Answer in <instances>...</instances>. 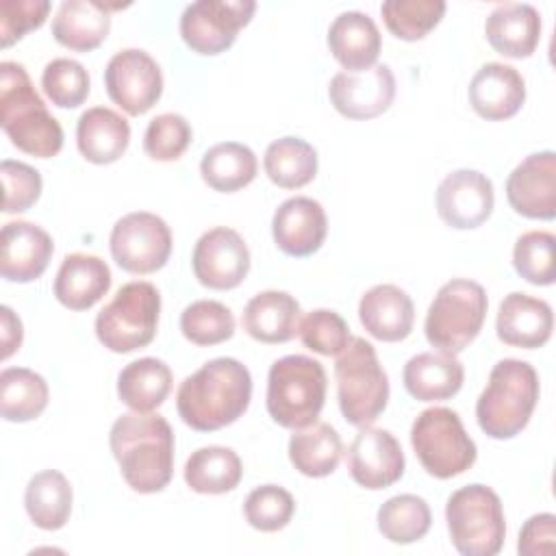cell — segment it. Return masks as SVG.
Segmentation results:
<instances>
[{
  "mask_svg": "<svg viewBox=\"0 0 556 556\" xmlns=\"http://www.w3.org/2000/svg\"><path fill=\"white\" fill-rule=\"evenodd\" d=\"M109 248L113 261L128 274H152L172 254V230L163 217L135 211L115 222Z\"/></svg>",
  "mask_w": 556,
  "mask_h": 556,
  "instance_id": "cell-11",
  "label": "cell"
},
{
  "mask_svg": "<svg viewBox=\"0 0 556 556\" xmlns=\"http://www.w3.org/2000/svg\"><path fill=\"white\" fill-rule=\"evenodd\" d=\"M506 198L515 213L528 219L556 217V154L552 150L526 156L506 180Z\"/></svg>",
  "mask_w": 556,
  "mask_h": 556,
  "instance_id": "cell-18",
  "label": "cell"
},
{
  "mask_svg": "<svg viewBox=\"0 0 556 556\" xmlns=\"http://www.w3.org/2000/svg\"><path fill=\"white\" fill-rule=\"evenodd\" d=\"M337 400L348 424L363 428L374 424L389 400V378L376 348L363 337H352L334 363Z\"/></svg>",
  "mask_w": 556,
  "mask_h": 556,
  "instance_id": "cell-6",
  "label": "cell"
},
{
  "mask_svg": "<svg viewBox=\"0 0 556 556\" xmlns=\"http://www.w3.org/2000/svg\"><path fill=\"white\" fill-rule=\"evenodd\" d=\"M252 376L243 363L219 356L187 376L176 391L180 419L200 432L235 424L250 406Z\"/></svg>",
  "mask_w": 556,
  "mask_h": 556,
  "instance_id": "cell-1",
  "label": "cell"
},
{
  "mask_svg": "<svg viewBox=\"0 0 556 556\" xmlns=\"http://www.w3.org/2000/svg\"><path fill=\"white\" fill-rule=\"evenodd\" d=\"M410 445L421 467L439 480L467 471L478 456L476 443L465 432L458 413L445 406L426 408L415 417Z\"/></svg>",
  "mask_w": 556,
  "mask_h": 556,
  "instance_id": "cell-10",
  "label": "cell"
},
{
  "mask_svg": "<svg viewBox=\"0 0 556 556\" xmlns=\"http://www.w3.org/2000/svg\"><path fill=\"white\" fill-rule=\"evenodd\" d=\"M111 289L109 265L93 254H67L54 278L56 300L72 311H87Z\"/></svg>",
  "mask_w": 556,
  "mask_h": 556,
  "instance_id": "cell-26",
  "label": "cell"
},
{
  "mask_svg": "<svg viewBox=\"0 0 556 556\" xmlns=\"http://www.w3.org/2000/svg\"><path fill=\"white\" fill-rule=\"evenodd\" d=\"M554 248L556 237L547 230H528L515 241L513 265L515 271L536 287L554 285L556 267H554Z\"/></svg>",
  "mask_w": 556,
  "mask_h": 556,
  "instance_id": "cell-41",
  "label": "cell"
},
{
  "mask_svg": "<svg viewBox=\"0 0 556 556\" xmlns=\"http://www.w3.org/2000/svg\"><path fill=\"white\" fill-rule=\"evenodd\" d=\"M539 391V374L530 363L519 358L497 361L476 402L480 430L500 441L517 437L532 417Z\"/></svg>",
  "mask_w": 556,
  "mask_h": 556,
  "instance_id": "cell-4",
  "label": "cell"
},
{
  "mask_svg": "<svg viewBox=\"0 0 556 556\" xmlns=\"http://www.w3.org/2000/svg\"><path fill=\"white\" fill-rule=\"evenodd\" d=\"M495 330L502 343L523 350L541 348L554 330V313L545 300L521 291L508 293L497 308Z\"/></svg>",
  "mask_w": 556,
  "mask_h": 556,
  "instance_id": "cell-22",
  "label": "cell"
},
{
  "mask_svg": "<svg viewBox=\"0 0 556 556\" xmlns=\"http://www.w3.org/2000/svg\"><path fill=\"white\" fill-rule=\"evenodd\" d=\"M243 476L241 458L224 445H204L185 463V482L202 495H219L237 489Z\"/></svg>",
  "mask_w": 556,
  "mask_h": 556,
  "instance_id": "cell-34",
  "label": "cell"
},
{
  "mask_svg": "<svg viewBox=\"0 0 556 556\" xmlns=\"http://www.w3.org/2000/svg\"><path fill=\"white\" fill-rule=\"evenodd\" d=\"M452 545L463 556H495L506 539V519L500 495L486 484H467L445 504Z\"/></svg>",
  "mask_w": 556,
  "mask_h": 556,
  "instance_id": "cell-7",
  "label": "cell"
},
{
  "mask_svg": "<svg viewBox=\"0 0 556 556\" xmlns=\"http://www.w3.org/2000/svg\"><path fill=\"white\" fill-rule=\"evenodd\" d=\"M109 98L128 115L148 113L163 93L159 63L141 48H124L111 56L104 70Z\"/></svg>",
  "mask_w": 556,
  "mask_h": 556,
  "instance_id": "cell-13",
  "label": "cell"
},
{
  "mask_svg": "<svg viewBox=\"0 0 556 556\" xmlns=\"http://www.w3.org/2000/svg\"><path fill=\"white\" fill-rule=\"evenodd\" d=\"M172 389V369L165 361L143 356L128 363L117 376V395L135 413H152Z\"/></svg>",
  "mask_w": 556,
  "mask_h": 556,
  "instance_id": "cell-31",
  "label": "cell"
},
{
  "mask_svg": "<svg viewBox=\"0 0 556 556\" xmlns=\"http://www.w3.org/2000/svg\"><path fill=\"white\" fill-rule=\"evenodd\" d=\"M556 549V517L552 513L532 515L519 532L517 552L521 556H552Z\"/></svg>",
  "mask_w": 556,
  "mask_h": 556,
  "instance_id": "cell-48",
  "label": "cell"
},
{
  "mask_svg": "<svg viewBox=\"0 0 556 556\" xmlns=\"http://www.w3.org/2000/svg\"><path fill=\"white\" fill-rule=\"evenodd\" d=\"M295 513L293 495L278 484H263L248 493L243 504L245 521L261 532L282 530Z\"/></svg>",
  "mask_w": 556,
  "mask_h": 556,
  "instance_id": "cell-43",
  "label": "cell"
},
{
  "mask_svg": "<svg viewBox=\"0 0 556 556\" xmlns=\"http://www.w3.org/2000/svg\"><path fill=\"white\" fill-rule=\"evenodd\" d=\"M54 252L52 237L37 224L9 222L0 235V274L11 282L37 280Z\"/></svg>",
  "mask_w": 556,
  "mask_h": 556,
  "instance_id": "cell-20",
  "label": "cell"
},
{
  "mask_svg": "<svg viewBox=\"0 0 556 556\" xmlns=\"http://www.w3.org/2000/svg\"><path fill=\"white\" fill-rule=\"evenodd\" d=\"M41 87L52 104L76 109L89 96V74L83 63L74 59H52L41 72Z\"/></svg>",
  "mask_w": 556,
  "mask_h": 556,
  "instance_id": "cell-42",
  "label": "cell"
},
{
  "mask_svg": "<svg viewBox=\"0 0 556 556\" xmlns=\"http://www.w3.org/2000/svg\"><path fill=\"white\" fill-rule=\"evenodd\" d=\"M380 30L376 22L361 11L339 13L328 28V48L348 72L374 67L380 54Z\"/></svg>",
  "mask_w": 556,
  "mask_h": 556,
  "instance_id": "cell-27",
  "label": "cell"
},
{
  "mask_svg": "<svg viewBox=\"0 0 556 556\" xmlns=\"http://www.w3.org/2000/svg\"><path fill=\"white\" fill-rule=\"evenodd\" d=\"M50 13L48 0H2L0 2V41L9 48L28 30L39 28Z\"/></svg>",
  "mask_w": 556,
  "mask_h": 556,
  "instance_id": "cell-47",
  "label": "cell"
},
{
  "mask_svg": "<svg viewBox=\"0 0 556 556\" xmlns=\"http://www.w3.org/2000/svg\"><path fill=\"white\" fill-rule=\"evenodd\" d=\"M191 267L200 285L228 291L243 282L250 271V250L243 237L226 226L206 230L193 248Z\"/></svg>",
  "mask_w": 556,
  "mask_h": 556,
  "instance_id": "cell-14",
  "label": "cell"
},
{
  "mask_svg": "<svg viewBox=\"0 0 556 556\" xmlns=\"http://www.w3.org/2000/svg\"><path fill=\"white\" fill-rule=\"evenodd\" d=\"M258 172V161L252 148L239 141H222L208 148L200 161L202 180L222 193H232L248 187Z\"/></svg>",
  "mask_w": 556,
  "mask_h": 556,
  "instance_id": "cell-35",
  "label": "cell"
},
{
  "mask_svg": "<svg viewBox=\"0 0 556 556\" xmlns=\"http://www.w3.org/2000/svg\"><path fill=\"white\" fill-rule=\"evenodd\" d=\"M254 0H198L180 15V37L198 54L215 56L228 50L237 33L252 20Z\"/></svg>",
  "mask_w": 556,
  "mask_h": 556,
  "instance_id": "cell-12",
  "label": "cell"
},
{
  "mask_svg": "<svg viewBox=\"0 0 556 556\" xmlns=\"http://www.w3.org/2000/svg\"><path fill=\"white\" fill-rule=\"evenodd\" d=\"M0 339H2V358L7 361L15 350H20L22 345V321L20 317L9 308V306H2L0 308Z\"/></svg>",
  "mask_w": 556,
  "mask_h": 556,
  "instance_id": "cell-49",
  "label": "cell"
},
{
  "mask_svg": "<svg viewBox=\"0 0 556 556\" xmlns=\"http://www.w3.org/2000/svg\"><path fill=\"white\" fill-rule=\"evenodd\" d=\"M180 330L195 345H217L232 337L235 317L217 300H198L180 313Z\"/></svg>",
  "mask_w": 556,
  "mask_h": 556,
  "instance_id": "cell-40",
  "label": "cell"
},
{
  "mask_svg": "<svg viewBox=\"0 0 556 556\" xmlns=\"http://www.w3.org/2000/svg\"><path fill=\"white\" fill-rule=\"evenodd\" d=\"M326 371L319 361L289 354L269 367L267 413L282 428H304L317 421L326 402Z\"/></svg>",
  "mask_w": 556,
  "mask_h": 556,
  "instance_id": "cell-5",
  "label": "cell"
},
{
  "mask_svg": "<svg viewBox=\"0 0 556 556\" xmlns=\"http://www.w3.org/2000/svg\"><path fill=\"white\" fill-rule=\"evenodd\" d=\"M159 313L161 295L152 282H126L96 317L98 341L115 354L141 350L156 334Z\"/></svg>",
  "mask_w": 556,
  "mask_h": 556,
  "instance_id": "cell-9",
  "label": "cell"
},
{
  "mask_svg": "<svg viewBox=\"0 0 556 556\" xmlns=\"http://www.w3.org/2000/svg\"><path fill=\"white\" fill-rule=\"evenodd\" d=\"M48 382L28 367H7L0 374V413L7 421L37 419L48 406Z\"/></svg>",
  "mask_w": 556,
  "mask_h": 556,
  "instance_id": "cell-36",
  "label": "cell"
},
{
  "mask_svg": "<svg viewBox=\"0 0 556 556\" xmlns=\"http://www.w3.org/2000/svg\"><path fill=\"white\" fill-rule=\"evenodd\" d=\"M191 135V126L180 113H161L146 128L143 150L154 161H176L189 148Z\"/></svg>",
  "mask_w": 556,
  "mask_h": 556,
  "instance_id": "cell-45",
  "label": "cell"
},
{
  "mask_svg": "<svg viewBox=\"0 0 556 556\" xmlns=\"http://www.w3.org/2000/svg\"><path fill=\"white\" fill-rule=\"evenodd\" d=\"M72 484L56 469L35 473L24 491V508L30 521L41 530H59L72 513Z\"/></svg>",
  "mask_w": 556,
  "mask_h": 556,
  "instance_id": "cell-33",
  "label": "cell"
},
{
  "mask_svg": "<svg viewBox=\"0 0 556 556\" xmlns=\"http://www.w3.org/2000/svg\"><path fill=\"white\" fill-rule=\"evenodd\" d=\"M2 187H4V213H22L28 211L41 195V174L22 163L4 159L0 165Z\"/></svg>",
  "mask_w": 556,
  "mask_h": 556,
  "instance_id": "cell-46",
  "label": "cell"
},
{
  "mask_svg": "<svg viewBox=\"0 0 556 556\" xmlns=\"http://www.w3.org/2000/svg\"><path fill=\"white\" fill-rule=\"evenodd\" d=\"M430 523L432 513L428 502L413 493L393 495L378 508V530L384 539L397 545H408L424 539Z\"/></svg>",
  "mask_w": 556,
  "mask_h": 556,
  "instance_id": "cell-38",
  "label": "cell"
},
{
  "mask_svg": "<svg viewBox=\"0 0 556 556\" xmlns=\"http://www.w3.org/2000/svg\"><path fill=\"white\" fill-rule=\"evenodd\" d=\"M495 204L493 182L478 169L450 172L437 187V213L456 230L484 224Z\"/></svg>",
  "mask_w": 556,
  "mask_h": 556,
  "instance_id": "cell-17",
  "label": "cell"
},
{
  "mask_svg": "<svg viewBox=\"0 0 556 556\" xmlns=\"http://www.w3.org/2000/svg\"><path fill=\"white\" fill-rule=\"evenodd\" d=\"M341 454L343 443L339 432L324 421L298 428L289 439V460L308 478L330 476L337 469Z\"/></svg>",
  "mask_w": 556,
  "mask_h": 556,
  "instance_id": "cell-32",
  "label": "cell"
},
{
  "mask_svg": "<svg viewBox=\"0 0 556 556\" xmlns=\"http://www.w3.org/2000/svg\"><path fill=\"white\" fill-rule=\"evenodd\" d=\"M300 304L287 291H261L245 304L243 330L261 343H285L300 326Z\"/></svg>",
  "mask_w": 556,
  "mask_h": 556,
  "instance_id": "cell-30",
  "label": "cell"
},
{
  "mask_svg": "<svg viewBox=\"0 0 556 556\" xmlns=\"http://www.w3.org/2000/svg\"><path fill=\"white\" fill-rule=\"evenodd\" d=\"M124 4L100 0H63L52 20L54 39L76 52L96 50L111 30V11Z\"/></svg>",
  "mask_w": 556,
  "mask_h": 556,
  "instance_id": "cell-25",
  "label": "cell"
},
{
  "mask_svg": "<svg viewBox=\"0 0 556 556\" xmlns=\"http://www.w3.org/2000/svg\"><path fill=\"white\" fill-rule=\"evenodd\" d=\"M404 452L397 439L384 428L363 426L348 447L352 480L369 491L387 489L404 476Z\"/></svg>",
  "mask_w": 556,
  "mask_h": 556,
  "instance_id": "cell-16",
  "label": "cell"
},
{
  "mask_svg": "<svg viewBox=\"0 0 556 556\" xmlns=\"http://www.w3.org/2000/svg\"><path fill=\"white\" fill-rule=\"evenodd\" d=\"M358 319L374 339L395 343L410 334L415 306L410 295L397 285H376L363 293L358 302Z\"/></svg>",
  "mask_w": 556,
  "mask_h": 556,
  "instance_id": "cell-23",
  "label": "cell"
},
{
  "mask_svg": "<svg viewBox=\"0 0 556 556\" xmlns=\"http://www.w3.org/2000/svg\"><path fill=\"white\" fill-rule=\"evenodd\" d=\"M471 109L489 122H500L517 115L526 100L523 76L506 63H484L471 78L469 89Z\"/></svg>",
  "mask_w": 556,
  "mask_h": 556,
  "instance_id": "cell-21",
  "label": "cell"
},
{
  "mask_svg": "<svg viewBox=\"0 0 556 556\" xmlns=\"http://www.w3.org/2000/svg\"><path fill=\"white\" fill-rule=\"evenodd\" d=\"M486 291L467 278L445 282L426 313V339L441 352H463L482 330L486 317Z\"/></svg>",
  "mask_w": 556,
  "mask_h": 556,
  "instance_id": "cell-8",
  "label": "cell"
},
{
  "mask_svg": "<svg viewBox=\"0 0 556 556\" xmlns=\"http://www.w3.org/2000/svg\"><path fill=\"white\" fill-rule=\"evenodd\" d=\"M391 35L404 41L424 39L443 17V0H387L380 7Z\"/></svg>",
  "mask_w": 556,
  "mask_h": 556,
  "instance_id": "cell-39",
  "label": "cell"
},
{
  "mask_svg": "<svg viewBox=\"0 0 556 556\" xmlns=\"http://www.w3.org/2000/svg\"><path fill=\"white\" fill-rule=\"evenodd\" d=\"M298 334L308 350L321 356H337L352 341L345 319L330 308H315L306 313L300 319Z\"/></svg>",
  "mask_w": 556,
  "mask_h": 556,
  "instance_id": "cell-44",
  "label": "cell"
},
{
  "mask_svg": "<svg viewBox=\"0 0 556 556\" xmlns=\"http://www.w3.org/2000/svg\"><path fill=\"white\" fill-rule=\"evenodd\" d=\"M265 174L282 189H300L317 174V150L300 137H282L265 150Z\"/></svg>",
  "mask_w": 556,
  "mask_h": 556,
  "instance_id": "cell-37",
  "label": "cell"
},
{
  "mask_svg": "<svg viewBox=\"0 0 556 556\" xmlns=\"http://www.w3.org/2000/svg\"><path fill=\"white\" fill-rule=\"evenodd\" d=\"M0 126L11 143L37 159H50L63 148V128L35 91L24 65L0 63Z\"/></svg>",
  "mask_w": 556,
  "mask_h": 556,
  "instance_id": "cell-3",
  "label": "cell"
},
{
  "mask_svg": "<svg viewBox=\"0 0 556 556\" xmlns=\"http://www.w3.org/2000/svg\"><path fill=\"white\" fill-rule=\"evenodd\" d=\"M486 41L508 59L530 56L541 39V15L526 2H502L484 22Z\"/></svg>",
  "mask_w": 556,
  "mask_h": 556,
  "instance_id": "cell-24",
  "label": "cell"
},
{
  "mask_svg": "<svg viewBox=\"0 0 556 556\" xmlns=\"http://www.w3.org/2000/svg\"><path fill=\"white\" fill-rule=\"evenodd\" d=\"M130 143L126 117L106 106L87 109L76 124V146L85 161L96 165L115 163Z\"/></svg>",
  "mask_w": 556,
  "mask_h": 556,
  "instance_id": "cell-29",
  "label": "cell"
},
{
  "mask_svg": "<svg viewBox=\"0 0 556 556\" xmlns=\"http://www.w3.org/2000/svg\"><path fill=\"white\" fill-rule=\"evenodd\" d=\"M109 445L132 491L159 493L169 484L174 473V432L165 417L126 413L113 421Z\"/></svg>",
  "mask_w": 556,
  "mask_h": 556,
  "instance_id": "cell-2",
  "label": "cell"
},
{
  "mask_svg": "<svg viewBox=\"0 0 556 556\" xmlns=\"http://www.w3.org/2000/svg\"><path fill=\"white\" fill-rule=\"evenodd\" d=\"M406 391L419 402H439L454 397L465 380V367L450 352H421L406 361L404 371Z\"/></svg>",
  "mask_w": 556,
  "mask_h": 556,
  "instance_id": "cell-28",
  "label": "cell"
},
{
  "mask_svg": "<svg viewBox=\"0 0 556 556\" xmlns=\"http://www.w3.org/2000/svg\"><path fill=\"white\" fill-rule=\"evenodd\" d=\"M271 235L289 256H311L317 252L328 235V217L324 206L306 195L285 200L271 217Z\"/></svg>",
  "mask_w": 556,
  "mask_h": 556,
  "instance_id": "cell-19",
  "label": "cell"
},
{
  "mask_svg": "<svg viewBox=\"0 0 556 556\" xmlns=\"http://www.w3.org/2000/svg\"><path fill=\"white\" fill-rule=\"evenodd\" d=\"M332 106L348 119L382 115L395 98V76L387 63L363 72H339L328 85Z\"/></svg>",
  "mask_w": 556,
  "mask_h": 556,
  "instance_id": "cell-15",
  "label": "cell"
}]
</instances>
